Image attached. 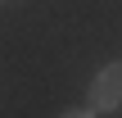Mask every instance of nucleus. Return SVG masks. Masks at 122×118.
<instances>
[{
	"label": "nucleus",
	"mask_w": 122,
	"mask_h": 118,
	"mask_svg": "<svg viewBox=\"0 0 122 118\" xmlns=\"http://www.w3.org/2000/svg\"><path fill=\"white\" fill-rule=\"evenodd\" d=\"M86 100H91V109H95V114H113V109H122V59L104 64V68L91 77Z\"/></svg>",
	"instance_id": "1"
},
{
	"label": "nucleus",
	"mask_w": 122,
	"mask_h": 118,
	"mask_svg": "<svg viewBox=\"0 0 122 118\" xmlns=\"http://www.w3.org/2000/svg\"><path fill=\"white\" fill-rule=\"evenodd\" d=\"M59 118H100V114H95L91 105H81V109H63V114H59Z\"/></svg>",
	"instance_id": "2"
}]
</instances>
